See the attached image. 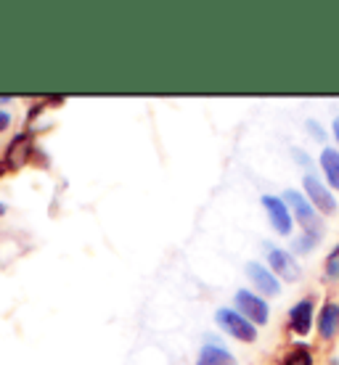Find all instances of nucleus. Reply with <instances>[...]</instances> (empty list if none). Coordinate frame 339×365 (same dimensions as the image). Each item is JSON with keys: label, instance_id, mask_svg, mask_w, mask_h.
<instances>
[{"label": "nucleus", "instance_id": "nucleus-19", "mask_svg": "<svg viewBox=\"0 0 339 365\" xmlns=\"http://www.w3.org/2000/svg\"><path fill=\"white\" fill-rule=\"evenodd\" d=\"M3 215H6V204H3V201H0V217H3Z\"/></svg>", "mask_w": 339, "mask_h": 365}, {"label": "nucleus", "instance_id": "nucleus-13", "mask_svg": "<svg viewBox=\"0 0 339 365\" xmlns=\"http://www.w3.org/2000/svg\"><path fill=\"white\" fill-rule=\"evenodd\" d=\"M323 278L326 281H339V247H334L326 257V265H323Z\"/></svg>", "mask_w": 339, "mask_h": 365}, {"label": "nucleus", "instance_id": "nucleus-4", "mask_svg": "<svg viewBox=\"0 0 339 365\" xmlns=\"http://www.w3.org/2000/svg\"><path fill=\"white\" fill-rule=\"evenodd\" d=\"M233 302H236V312H241L252 326H265L268 318H270L268 302L260 299V297H257L255 292H249V289H238V292L233 294Z\"/></svg>", "mask_w": 339, "mask_h": 365}, {"label": "nucleus", "instance_id": "nucleus-5", "mask_svg": "<svg viewBox=\"0 0 339 365\" xmlns=\"http://www.w3.org/2000/svg\"><path fill=\"white\" fill-rule=\"evenodd\" d=\"M281 199L286 201L292 217L297 220L300 228H305V233H315V230H318V215H315L310 201L305 199V193H297L294 188H289V191H284Z\"/></svg>", "mask_w": 339, "mask_h": 365}, {"label": "nucleus", "instance_id": "nucleus-3", "mask_svg": "<svg viewBox=\"0 0 339 365\" xmlns=\"http://www.w3.org/2000/svg\"><path fill=\"white\" fill-rule=\"evenodd\" d=\"M260 204H263V210H265L270 228H273L278 236H292L294 217H292V212H289V207H286V201L281 199V196L265 193V196L260 199Z\"/></svg>", "mask_w": 339, "mask_h": 365}, {"label": "nucleus", "instance_id": "nucleus-10", "mask_svg": "<svg viewBox=\"0 0 339 365\" xmlns=\"http://www.w3.org/2000/svg\"><path fill=\"white\" fill-rule=\"evenodd\" d=\"M339 334V304L337 302H326L318 312V336L323 341H331V339Z\"/></svg>", "mask_w": 339, "mask_h": 365}, {"label": "nucleus", "instance_id": "nucleus-1", "mask_svg": "<svg viewBox=\"0 0 339 365\" xmlns=\"http://www.w3.org/2000/svg\"><path fill=\"white\" fill-rule=\"evenodd\" d=\"M215 320H218V326H221L228 336H233L236 341L241 344H252L257 339V326H252L241 312H236L233 307H221V310L215 312Z\"/></svg>", "mask_w": 339, "mask_h": 365}, {"label": "nucleus", "instance_id": "nucleus-9", "mask_svg": "<svg viewBox=\"0 0 339 365\" xmlns=\"http://www.w3.org/2000/svg\"><path fill=\"white\" fill-rule=\"evenodd\" d=\"M196 365H238V363H236V357L231 355L226 347H221L218 339L212 336V341H207V344L199 349Z\"/></svg>", "mask_w": 339, "mask_h": 365}, {"label": "nucleus", "instance_id": "nucleus-20", "mask_svg": "<svg viewBox=\"0 0 339 365\" xmlns=\"http://www.w3.org/2000/svg\"><path fill=\"white\" fill-rule=\"evenodd\" d=\"M331 365H337V363H331Z\"/></svg>", "mask_w": 339, "mask_h": 365}, {"label": "nucleus", "instance_id": "nucleus-12", "mask_svg": "<svg viewBox=\"0 0 339 365\" xmlns=\"http://www.w3.org/2000/svg\"><path fill=\"white\" fill-rule=\"evenodd\" d=\"M318 241H321L318 230H315V233H303V236H297L292 241V255H308Z\"/></svg>", "mask_w": 339, "mask_h": 365}, {"label": "nucleus", "instance_id": "nucleus-16", "mask_svg": "<svg viewBox=\"0 0 339 365\" xmlns=\"http://www.w3.org/2000/svg\"><path fill=\"white\" fill-rule=\"evenodd\" d=\"M11 128V111L0 109V133H6Z\"/></svg>", "mask_w": 339, "mask_h": 365}, {"label": "nucleus", "instance_id": "nucleus-11", "mask_svg": "<svg viewBox=\"0 0 339 365\" xmlns=\"http://www.w3.org/2000/svg\"><path fill=\"white\" fill-rule=\"evenodd\" d=\"M318 165H321V173L329 182V188L339 191V151L337 148H323L321 156H318Z\"/></svg>", "mask_w": 339, "mask_h": 365}, {"label": "nucleus", "instance_id": "nucleus-2", "mask_svg": "<svg viewBox=\"0 0 339 365\" xmlns=\"http://www.w3.org/2000/svg\"><path fill=\"white\" fill-rule=\"evenodd\" d=\"M303 188H305V199L313 204V210L318 212V215H334L337 212V199H334V193L326 182L318 178V175L313 173H305L303 178Z\"/></svg>", "mask_w": 339, "mask_h": 365}, {"label": "nucleus", "instance_id": "nucleus-6", "mask_svg": "<svg viewBox=\"0 0 339 365\" xmlns=\"http://www.w3.org/2000/svg\"><path fill=\"white\" fill-rule=\"evenodd\" d=\"M268 267L275 278H284L286 283L300 281V275H303V270L297 265V257L278 247H268Z\"/></svg>", "mask_w": 339, "mask_h": 365}, {"label": "nucleus", "instance_id": "nucleus-7", "mask_svg": "<svg viewBox=\"0 0 339 365\" xmlns=\"http://www.w3.org/2000/svg\"><path fill=\"white\" fill-rule=\"evenodd\" d=\"M247 278L252 281L255 292H260L263 297H278L281 294V283L270 273V267H265L263 262H247Z\"/></svg>", "mask_w": 339, "mask_h": 365}, {"label": "nucleus", "instance_id": "nucleus-8", "mask_svg": "<svg viewBox=\"0 0 339 365\" xmlns=\"http://www.w3.org/2000/svg\"><path fill=\"white\" fill-rule=\"evenodd\" d=\"M313 312H315V302L313 297H305L294 304L292 310H289V329L297 334V336H308L313 329Z\"/></svg>", "mask_w": 339, "mask_h": 365}, {"label": "nucleus", "instance_id": "nucleus-17", "mask_svg": "<svg viewBox=\"0 0 339 365\" xmlns=\"http://www.w3.org/2000/svg\"><path fill=\"white\" fill-rule=\"evenodd\" d=\"M294 159H297V162H300V165H310V156L305 154V151H300V148H297V151H294Z\"/></svg>", "mask_w": 339, "mask_h": 365}, {"label": "nucleus", "instance_id": "nucleus-14", "mask_svg": "<svg viewBox=\"0 0 339 365\" xmlns=\"http://www.w3.org/2000/svg\"><path fill=\"white\" fill-rule=\"evenodd\" d=\"M284 365H313V355L308 347H294L289 355L284 357Z\"/></svg>", "mask_w": 339, "mask_h": 365}, {"label": "nucleus", "instance_id": "nucleus-15", "mask_svg": "<svg viewBox=\"0 0 339 365\" xmlns=\"http://www.w3.org/2000/svg\"><path fill=\"white\" fill-rule=\"evenodd\" d=\"M305 128L310 130V135L315 138V140H326V133H323V128L315 122V119H308V122H305Z\"/></svg>", "mask_w": 339, "mask_h": 365}, {"label": "nucleus", "instance_id": "nucleus-18", "mask_svg": "<svg viewBox=\"0 0 339 365\" xmlns=\"http://www.w3.org/2000/svg\"><path fill=\"white\" fill-rule=\"evenodd\" d=\"M331 130H334V138H337V143H339V117L334 119V125H331Z\"/></svg>", "mask_w": 339, "mask_h": 365}]
</instances>
